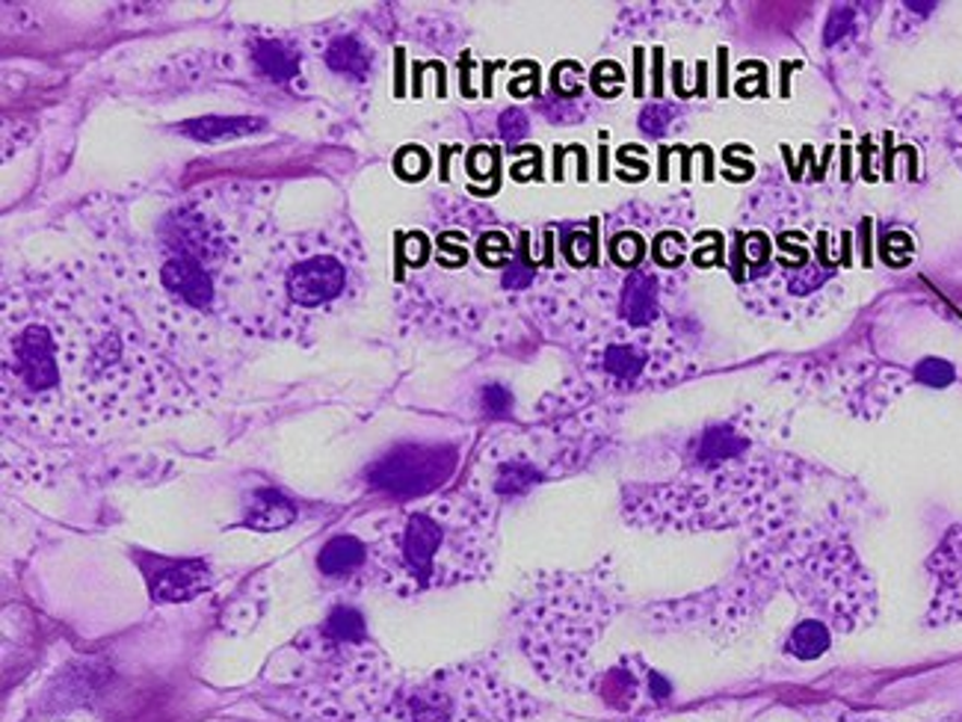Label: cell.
Instances as JSON below:
<instances>
[{
	"label": "cell",
	"mask_w": 962,
	"mask_h": 722,
	"mask_svg": "<svg viewBox=\"0 0 962 722\" xmlns=\"http://www.w3.org/2000/svg\"><path fill=\"white\" fill-rule=\"evenodd\" d=\"M249 210L235 190L187 196L136 243L134 273L152 285L143 300L160 335L176 344H219L223 332L267 335L264 285L276 246L255 255L261 228L243 219Z\"/></svg>",
	"instance_id": "obj_1"
},
{
	"label": "cell",
	"mask_w": 962,
	"mask_h": 722,
	"mask_svg": "<svg viewBox=\"0 0 962 722\" xmlns=\"http://www.w3.org/2000/svg\"><path fill=\"white\" fill-rule=\"evenodd\" d=\"M65 285L69 297L7 290V402L15 397L19 409L65 418L74 414V397L86 400V412L98 409V397H110L119 412L124 394L157 376V364L145 359L152 344L119 297L89 293L74 273H65Z\"/></svg>",
	"instance_id": "obj_2"
},
{
	"label": "cell",
	"mask_w": 962,
	"mask_h": 722,
	"mask_svg": "<svg viewBox=\"0 0 962 722\" xmlns=\"http://www.w3.org/2000/svg\"><path fill=\"white\" fill-rule=\"evenodd\" d=\"M480 509L468 501H445L409 513L376 547L385 583L397 592H421L480 575L489 557Z\"/></svg>",
	"instance_id": "obj_3"
},
{
	"label": "cell",
	"mask_w": 962,
	"mask_h": 722,
	"mask_svg": "<svg viewBox=\"0 0 962 722\" xmlns=\"http://www.w3.org/2000/svg\"><path fill=\"white\" fill-rule=\"evenodd\" d=\"M362 252L352 234L332 238L323 231L276 246L264 285L267 335H281V323H311L338 305L359 281Z\"/></svg>",
	"instance_id": "obj_4"
},
{
	"label": "cell",
	"mask_w": 962,
	"mask_h": 722,
	"mask_svg": "<svg viewBox=\"0 0 962 722\" xmlns=\"http://www.w3.org/2000/svg\"><path fill=\"white\" fill-rule=\"evenodd\" d=\"M521 699L489 675L438 672L406 699V722H513Z\"/></svg>",
	"instance_id": "obj_5"
},
{
	"label": "cell",
	"mask_w": 962,
	"mask_h": 722,
	"mask_svg": "<svg viewBox=\"0 0 962 722\" xmlns=\"http://www.w3.org/2000/svg\"><path fill=\"white\" fill-rule=\"evenodd\" d=\"M456 465V450L450 447H424V444H400L392 454L368 468L373 489L394 497H418L445 483Z\"/></svg>",
	"instance_id": "obj_6"
},
{
	"label": "cell",
	"mask_w": 962,
	"mask_h": 722,
	"mask_svg": "<svg viewBox=\"0 0 962 722\" xmlns=\"http://www.w3.org/2000/svg\"><path fill=\"white\" fill-rule=\"evenodd\" d=\"M592 368H596L613 388H637L654 368L652 341L616 338V341L601 344Z\"/></svg>",
	"instance_id": "obj_7"
},
{
	"label": "cell",
	"mask_w": 962,
	"mask_h": 722,
	"mask_svg": "<svg viewBox=\"0 0 962 722\" xmlns=\"http://www.w3.org/2000/svg\"><path fill=\"white\" fill-rule=\"evenodd\" d=\"M211 587V566L205 559H157V571L148 575L152 599L178 604L202 595Z\"/></svg>",
	"instance_id": "obj_8"
},
{
	"label": "cell",
	"mask_w": 962,
	"mask_h": 722,
	"mask_svg": "<svg viewBox=\"0 0 962 722\" xmlns=\"http://www.w3.org/2000/svg\"><path fill=\"white\" fill-rule=\"evenodd\" d=\"M620 321L634 332H642L661 321V281L654 273L637 269L628 273L616 297Z\"/></svg>",
	"instance_id": "obj_9"
},
{
	"label": "cell",
	"mask_w": 962,
	"mask_h": 722,
	"mask_svg": "<svg viewBox=\"0 0 962 722\" xmlns=\"http://www.w3.org/2000/svg\"><path fill=\"white\" fill-rule=\"evenodd\" d=\"M293 518H297V506L290 504L288 497L276 492V489H258L252 495L243 525L258 530V533H273V530L293 525Z\"/></svg>",
	"instance_id": "obj_10"
},
{
	"label": "cell",
	"mask_w": 962,
	"mask_h": 722,
	"mask_svg": "<svg viewBox=\"0 0 962 722\" xmlns=\"http://www.w3.org/2000/svg\"><path fill=\"white\" fill-rule=\"evenodd\" d=\"M264 128L261 119H249V116H205V119H193V122L181 124V134L193 136V140H205V143H223V140H238V136L255 134Z\"/></svg>",
	"instance_id": "obj_11"
},
{
	"label": "cell",
	"mask_w": 962,
	"mask_h": 722,
	"mask_svg": "<svg viewBox=\"0 0 962 722\" xmlns=\"http://www.w3.org/2000/svg\"><path fill=\"white\" fill-rule=\"evenodd\" d=\"M368 563V545L356 537H335L323 545L317 568L326 578H341Z\"/></svg>",
	"instance_id": "obj_12"
},
{
	"label": "cell",
	"mask_w": 962,
	"mask_h": 722,
	"mask_svg": "<svg viewBox=\"0 0 962 722\" xmlns=\"http://www.w3.org/2000/svg\"><path fill=\"white\" fill-rule=\"evenodd\" d=\"M326 65H329L332 72L362 83L371 74V51H368V45L359 36H338L326 48Z\"/></svg>",
	"instance_id": "obj_13"
},
{
	"label": "cell",
	"mask_w": 962,
	"mask_h": 722,
	"mask_svg": "<svg viewBox=\"0 0 962 722\" xmlns=\"http://www.w3.org/2000/svg\"><path fill=\"white\" fill-rule=\"evenodd\" d=\"M252 60L269 81H293L300 74V53L281 39H261L252 48Z\"/></svg>",
	"instance_id": "obj_14"
},
{
	"label": "cell",
	"mask_w": 962,
	"mask_h": 722,
	"mask_svg": "<svg viewBox=\"0 0 962 722\" xmlns=\"http://www.w3.org/2000/svg\"><path fill=\"white\" fill-rule=\"evenodd\" d=\"M323 637H329L335 642H344V646H359V642L368 640V622L356 607H335L323 622Z\"/></svg>",
	"instance_id": "obj_15"
},
{
	"label": "cell",
	"mask_w": 962,
	"mask_h": 722,
	"mask_svg": "<svg viewBox=\"0 0 962 722\" xmlns=\"http://www.w3.org/2000/svg\"><path fill=\"white\" fill-rule=\"evenodd\" d=\"M787 649L794 651L803 661H811V658H820L823 651L829 649V628L820 625V622H803L791 634V642Z\"/></svg>",
	"instance_id": "obj_16"
},
{
	"label": "cell",
	"mask_w": 962,
	"mask_h": 722,
	"mask_svg": "<svg viewBox=\"0 0 962 722\" xmlns=\"http://www.w3.org/2000/svg\"><path fill=\"white\" fill-rule=\"evenodd\" d=\"M637 678H634L632 672L625 670H613L608 672V678H604V699L616 708H632L634 699H637Z\"/></svg>",
	"instance_id": "obj_17"
},
{
	"label": "cell",
	"mask_w": 962,
	"mask_h": 722,
	"mask_svg": "<svg viewBox=\"0 0 962 722\" xmlns=\"http://www.w3.org/2000/svg\"><path fill=\"white\" fill-rule=\"evenodd\" d=\"M673 116H675V110L670 107V104H649V107H646V110L640 113L642 134H649V136L663 134V131H666V124L673 122Z\"/></svg>",
	"instance_id": "obj_18"
},
{
	"label": "cell",
	"mask_w": 962,
	"mask_h": 722,
	"mask_svg": "<svg viewBox=\"0 0 962 722\" xmlns=\"http://www.w3.org/2000/svg\"><path fill=\"white\" fill-rule=\"evenodd\" d=\"M918 380L924 385H933V388H945L948 382L953 380V364L942 359H927L918 364Z\"/></svg>",
	"instance_id": "obj_19"
},
{
	"label": "cell",
	"mask_w": 962,
	"mask_h": 722,
	"mask_svg": "<svg viewBox=\"0 0 962 722\" xmlns=\"http://www.w3.org/2000/svg\"><path fill=\"white\" fill-rule=\"evenodd\" d=\"M853 19H856V12L850 10V7H839V10L832 12L827 21V31H823V36H827V45L844 39V36L850 33V27H853Z\"/></svg>",
	"instance_id": "obj_20"
},
{
	"label": "cell",
	"mask_w": 962,
	"mask_h": 722,
	"mask_svg": "<svg viewBox=\"0 0 962 722\" xmlns=\"http://www.w3.org/2000/svg\"><path fill=\"white\" fill-rule=\"evenodd\" d=\"M483 409L489 414H507L513 409V394L504 388V385H489L486 392H483Z\"/></svg>",
	"instance_id": "obj_21"
},
{
	"label": "cell",
	"mask_w": 962,
	"mask_h": 722,
	"mask_svg": "<svg viewBox=\"0 0 962 722\" xmlns=\"http://www.w3.org/2000/svg\"><path fill=\"white\" fill-rule=\"evenodd\" d=\"M497 131L504 134V140H521V136L528 134V116L521 113V110H507V113L501 116V122H497Z\"/></svg>",
	"instance_id": "obj_22"
},
{
	"label": "cell",
	"mask_w": 962,
	"mask_h": 722,
	"mask_svg": "<svg viewBox=\"0 0 962 722\" xmlns=\"http://www.w3.org/2000/svg\"><path fill=\"white\" fill-rule=\"evenodd\" d=\"M953 148L962 157V104L957 107V122H953Z\"/></svg>",
	"instance_id": "obj_23"
}]
</instances>
